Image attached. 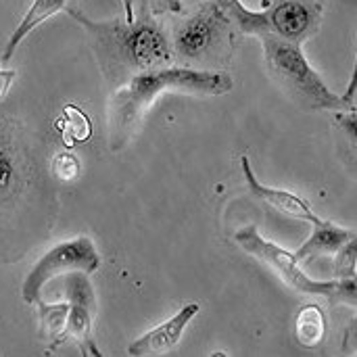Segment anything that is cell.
Returning <instances> with one entry per match:
<instances>
[{"mask_svg":"<svg viewBox=\"0 0 357 357\" xmlns=\"http://www.w3.org/2000/svg\"><path fill=\"white\" fill-rule=\"evenodd\" d=\"M69 13L92 36L100 67L117 86L138 73L167 67L174 61L172 42L153 13L144 10L140 17H134L132 23L119 17L111 21H92L75 8Z\"/></svg>","mask_w":357,"mask_h":357,"instance_id":"1","label":"cell"},{"mask_svg":"<svg viewBox=\"0 0 357 357\" xmlns=\"http://www.w3.org/2000/svg\"><path fill=\"white\" fill-rule=\"evenodd\" d=\"M234 88V79L226 71H205L190 67H161L138 73L121 84L109 105L111 149H121L136 132L138 123L153 107L157 96L165 92L192 96H222Z\"/></svg>","mask_w":357,"mask_h":357,"instance_id":"2","label":"cell"},{"mask_svg":"<svg viewBox=\"0 0 357 357\" xmlns=\"http://www.w3.org/2000/svg\"><path fill=\"white\" fill-rule=\"evenodd\" d=\"M236 27L228 13L218 0H205L192 13L176 21L172 31L174 59L182 61L184 67L220 71L234 52Z\"/></svg>","mask_w":357,"mask_h":357,"instance_id":"3","label":"cell"},{"mask_svg":"<svg viewBox=\"0 0 357 357\" xmlns=\"http://www.w3.org/2000/svg\"><path fill=\"white\" fill-rule=\"evenodd\" d=\"M261 10H249L241 0H218L238 36H276L291 44H305L320 29L324 0H264Z\"/></svg>","mask_w":357,"mask_h":357,"instance_id":"4","label":"cell"},{"mask_svg":"<svg viewBox=\"0 0 357 357\" xmlns=\"http://www.w3.org/2000/svg\"><path fill=\"white\" fill-rule=\"evenodd\" d=\"M264 48L270 75L282 86V90L303 109L310 111H356L345 102L341 94H335L307 63L301 46L284 42L276 36H257Z\"/></svg>","mask_w":357,"mask_h":357,"instance_id":"5","label":"cell"},{"mask_svg":"<svg viewBox=\"0 0 357 357\" xmlns=\"http://www.w3.org/2000/svg\"><path fill=\"white\" fill-rule=\"evenodd\" d=\"M234 241L251 257H255L264 266H268L295 293L310 295V297H324L331 305H347V307L356 310V278H345V280H314V278H310L299 268L293 253L266 241L259 234L257 226H253V224L236 230Z\"/></svg>","mask_w":357,"mask_h":357,"instance_id":"6","label":"cell"},{"mask_svg":"<svg viewBox=\"0 0 357 357\" xmlns=\"http://www.w3.org/2000/svg\"><path fill=\"white\" fill-rule=\"evenodd\" d=\"M98 266H100V255L88 236H77L73 241L61 243L52 247L48 253H44V257L29 270L21 287V297L25 303L36 305L42 299V289L50 280L59 276H67L71 272L92 274L98 270Z\"/></svg>","mask_w":357,"mask_h":357,"instance_id":"7","label":"cell"},{"mask_svg":"<svg viewBox=\"0 0 357 357\" xmlns=\"http://www.w3.org/2000/svg\"><path fill=\"white\" fill-rule=\"evenodd\" d=\"M65 291H67L69 314H67V322H65L63 333L50 343V349L59 347L65 341H73V343H77V347L84 356L98 357L100 351L92 339L96 299H94V291H92V284L88 280V274H84V272L67 274Z\"/></svg>","mask_w":357,"mask_h":357,"instance_id":"8","label":"cell"},{"mask_svg":"<svg viewBox=\"0 0 357 357\" xmlns=\"http://www.w3.org/2000/svg\"><path fill=\"white\" fill-rule=\"evenodd\" d=\"M201 312V305L199 303H188L184 305L174 318H169L167 322H163L161 326L153 328L151 333L142 335L140 339H136L130 347H128V354L134 357H144V356H165L167 351H172L186 326L190 324V320H195V316Z\"/></svg>","mask_w":357,"mask_h":357,"instance_id":"9","label":"cell"},{"mask_svg":"<svg viewBox=\"0 0 357 357\" xmlns=\"http://www.w3.org/2000/svg\"><path fill=\"white\" fill-rule=\"evenodd\" d=\"M241 167H243L247 186H249L253 197H257L259 201L268 203L270 207H274L282 215H289V218H295V220H303L307 224H314L318 220V215L312 211V207L307 205L305 199H301V197H297V195H293L289 190H280V188H272V186L261 184L257 180V176L253 174V169H251L249 157L241 159Z\"/></svg>","mask_w":357,"mask_h":357,"instance_id":"10","label":"cell"},{"mask_svg":"<svg viewBox=\"0 0 357 357\" xmlns=\"http://www.w3.org/2000/svg\"><path fill=\"white\" fill-rule=\"evenodd\" d=\"M356 238V230H349V228H341V226H335L333 222L328 220H322L318 218L314 224H312V234L310 238L293 253L295 261L297 264H307L320 255H331V253H337L347 241Z\"/></svg>","mask_w":357,"mask_h":357,"instance_id":"11","label":"cell"},{"mask_svg":"<svg viewBox=\"0 0 357 357\" xmlns=\"http://www.w3.org/2000/svg\"><path fill=\"white\" fill-rule=\"evenodd\" d=\"M67 6V0H33V4L29 6V10L25 13V17L21 19V23L17 25V29L13 31V36L8 38L4 52L0 56L2 63H8L13 59V54L17 52L19 44L25 40V36H29L38 25H42L46 19H50L52 15H56L59 10H63Z\"/></svg>","mask_w":357,"mask_h":357,"instance_id":"12","label":"cell"},{"mask_svg":"<svg viewBox=\"0 0 357 357\" xmlns=\"http://www.w3.org/2000/svg\"><path fill=\"white\" fill-rule=\"evenodd\" d=\"M295 337H297L299 345H303L307 349H314L324 341V337H326V318H324V312L318 305L310 303L297 314Z\"/></svg>","mask_w":357,"mask_h":357,"instance_id":"13","label":"cell"},{"mask_svg":"<svg viewBox=\"0 0 357 357\" xmlns=\"http://www.w3.org/2000/svg\"><path fill=\"white\" fill-rule=\"evenodd\" d=\"M56 128L61 130L63 142H65L67 146L86 142V140L92 136L90 117H88L82 109H77L75 105H67V107L63 109V115L56 119Z\"/></svg>","mask_w":357,"mask_h":357,"instance_id":"14","label":"cell"},{"mask_svg":"<svg viewBox=\"0 0 357 357\" xmlns=\"http://www.w3.org/2000/svg\"><path fill=\"white\" fill-rule=\"evenodd\" d=\"M40 318V335L42 339H56L67 322L69 303H44L42 299L36 303Z\"/></svg>","mask_w":357,"mask_h":357,"instance_id":"15","label":"cell"},{"mask_svg":"<svg viewBox=\"0 0 357 357\" xmlns=\"http://www.w3.org/2000/svg\"><path fill=\"white\" fill-rule=\"evenodd\" d=\"M21 172L17 165V155L6 146H0V199L17 192Z\"/></svg>","mask_w":357,"mask_h":357,"instance_id":"16","label":"cell"},{"mask_svg":"<svg viewBox=\"0 0 357 357\" xmlns=\"http://www.w3.org/2000/svg\"><path fill=\"white\" fill-rule=\"evenodd\" d=\"M356 266H357V241L351 238L347 241L335 257L333 264V274L335 280H345V278H356Z\"/></svg>","mask_w":357,"mask_h":357,"instance_id":"17","label":"cell"},{"mask_svg":"<svg viewBox=\"0 0 357 357\" xmlns=\"http://www.w3.org/2000/svg\"><path fill=\"white\" fill-rule=\"evenodd\" d=\"M52 174L61 180V182H71L77 178L79 174V163L77 157L73 153H61L54 157L52 161Z\"/></svg>","mask_w":357,"mask_h":357,"instance_id":"18","label":"cell"},{"mask_svg":"<svg viewBox=\"0 0 357 357\" xmlns=\"http://www.w3.org/2000/svg\"><path fill=\"white\" fill-rule=\"evenodd\" d=\"M151 13L153 15L182 13V0H151Z\"/></svg>","mask_w":357,"mask_h":357,"instance_id":"19","label":"cell"},{"mask_svg":"<svg viewBox=\"0 0 357 357\" xmlns=\"http://www.w3.org/2000/svg\"><path fill=\"white\" fill-rule=\"evenodd\" d=\"M337 121H339V126L345 130V134L351 138V142L356 144V111H354L351 115H341V113L337 111Z\"/></svg>","mask_w":357,"mask_h":357,"instance_id":"20","label":"cell"},{"mask_svg":"<svg viewBox=\"0 0 357 357\" xmlns=\"http://www.w3.org/2000/svg\"><path fill=\"white\" fill-rule=\"evenodd\" d=\"M15 77H17L15 69H0V98H4V94L8 92Z\"/></svg>","mask_w":357,"mask_h":357,"instance_id":"21","label":"cell"},{"mask_svg":"<svg viewBox=\"0 0 357 357\" xmlns=\"http://www.w3.org/2000/svg\"><path fill=\"white\" fill-rule=\"evenodd\" d=\"M121 2H123V10H126V17H123V19H126L128 23H132L134 17H136V15H134V6H132L134 0H121Z\"/></svg>","mask_w":357,"mask_h":357,"instance_id":"22","label":"cell"}]
</instances>
